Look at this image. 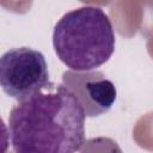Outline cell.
Returning <instances> with one entry per match:
<instances>
[{
    "mask_svg": "<svg viewBox=\"0 0 153 153\" xmlns=\"http://www.w3.org/2000/svg\"><path fill=\"white\" fill-rule=\"evenodd\" d=\"M53 47L69 71H96L108 62L115 51L111 20L97 6L85 5L74 8L55 24Z\"/></svg>",
    "mask_w": 153,
    "mask_h": 153,
    "instance_id": "2",
    "label": "cell"
},
{
    "mask_svg": "<svg viewBox=\"0 0 153 153\" xmlns=\"http://www.w3.org/2000/svg\"><path fill=\"white\" fill-rule=\"evenodd\" d=\"M10 146V133L4 120L0 117V153H6Z\"/></svg>",
    "mask_w": 153,
    "mask_h": 153,
    "instance_id": "5",
    "label": "cell"
},
{
    "mask_svg": "<svg viewBox=\"0 0 153 153\" xmlns=\"http://www.w3.org/2000/svg\"><path fill=\"white\" fill-rule=\"evenodd\" d=\"M44 55L29 47L12 48L0 56V87L18 102L50 85Z\"/></svg>",
    "mask_w": 153,
    "mask_h": 153,
    "instance_id": "3",
    "label": "cell"
},
{
    "mask_svg": "<svg viewBox=\"0 0 153 153\" xmlns=\"http://www.w3.org/2000/svg\"><path fill=\"white\" fill-rule=\"evenodd\" d=\"M85 111L65 86L50 85L18 102L8 116L16 153H76L85 143Z\"/></svg>",
    "mask_w": 153,
    "mask_h": 153,
    "instance_id": "1",
    "label": "cell"
},
{
    "mask_svg": "<svg viewBox=\"0 0 153 153\" xmlns=\"http://www.w3.org/2000/svg\"><path fill=\"white\" fill-rule=\"evenodd\" d=\"M62 82L76 97L88 117L108 112L116 100V87L102 72L67 71Z\"/></svg>",
    "mask_w": 153,
    "mask_h": 153,
    "instance_id": "4",
    "label": "cell"
}]
</instances>
